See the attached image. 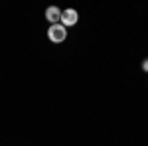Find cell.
Wrapping results in <instances>:
<instances>
[{
	"instance_id": "cell-1",
	"label": "cell",
	"mask_w": 148,
	"mask_h": 146,
	"mask_svg": "<svg viewBox=\"0 0 148 146\" xmlns=\"http://www.w3.org/2000/svg\"><path fill=\"white\" fill-rule=\"evenodd\" d=\"M49 40L53 42V44H59V42H63L65 38H67V30H65V26H61V24H53L51 28H49Z\"/></svg>"
},
{
	"instance_id": "cell-2",
	"label": "cell",
	"mask_w": 148,
	"mask_h": 146,
	"mask_svg": "<svg viewBox=\"0 0 148 146\" xmlns=\"http://www.w3.org/2000/svg\"><path fill=\"white\" fill-rule=\"evenodd\" d=\"M77 20H79V16H77V12L73 10V8L61 12V26H75Z\"/></svg>"
},
{
	"instance_id": "cell-3",
	"label": "cell",
	"mask_w": 148,
	"mask_h": 146,
	"mask_svg": "<svg viewBox=\"0 0 148 146\" xmlns=\"http://www.w3.org/2000/svg\"><path fill=\"white\" fill-rule=\"evenodd\" d=\"M46 18L49 20V22L57 24L59 20H61V10H59L57 6H49V8L46 10Z\"/></svg>"
},
{
	"instance_id": "cell-4",
	"label": "cell",
	"mask_w": 148,
	"mask_h": 146,
	"mask_svg": "<svg viewBox=\"0 0 148 146\" xmlns=\"http://www.w3.org/2000/svg\"><path fill=\"white\" fill-rule=\"evenodd\" d=\"M142 69H144V71H148V59L144 61V63H142Z\"/></svg>"
}]
</instances>
